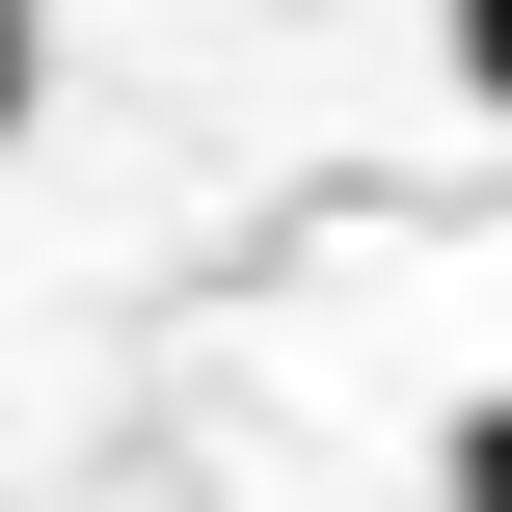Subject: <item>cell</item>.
Here are the masks:
<instances>
[{
    "label": "cell",
    "instance_id": "6da1fadb",
    "mask_svg": "<svg viewBox=\"0 0 512 512\" xmlns=\"http://www.w3.org/2000/svg\"><path fill=\"white\" fill-rule=\"evenodd\" d=\"M27 108H54V0H0V135H27Z\"/></svg>",
    "mask_w": 512,
    "mask_h": 512
},
{
    "label": "cell",
    "instance_id": "7a4b0ae2",
    "mask_svg": "<svg viewBox=\"0 0 512 512\" xmlns=\"http://www.w3.org/2000/svg\"><path fill=\"white\" fill-rule=\"evenodd\" d=\"M459 81H486V108H512V0H459Z\"/></svg>",
    "mask_w": 512,
    "mask_h": 512
},
{
    "label": "cell",
    "instance_id": "3957f363",
    "mask_svg": "<svg viewBox=\"0 0 512 512\" xmlns=\"http://www.w3.org/2000/svg\"><path fill=\"white\" fill-rule=\"evenodd\" d=\"M459 512H512V405H486V432H459Z\"/></svg>",
    "mask_w": 512,
    "mask_h": 512
}]
</instances>
